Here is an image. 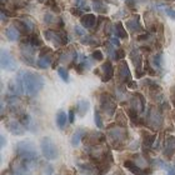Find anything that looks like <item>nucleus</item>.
<instances>
[{"instance_id":"09e8293b","label":"nucleus","mask_w":175,"mask_h":175,"mask_svg":"<svg viewBox=\"0 0 175 175\" xmlns=\"http://www.w3.org/2000/svg\"><path fill=\"white\" fill-rule=\"evenodd\" d=\"M174 163H175V159H174Z\"/></svg>"},{"instance_id":"ea45409f","label":"nucleus","mask_w":175,"mask_h":175,"mask_svg":"<svg viewBox=\"0 0 175 175\" xmlns=\"http://www.w3.org/2000/svg\"><path fill=\"white\" fill-rule=\"evenodd\" d=\"M53 171H54V169H53L51 165H46L45 169H44V174L45 175H53Z\"/></svg>"},{"instance_id":"f03ea898","label":"nucleus","mask_w":175,"mask_h":175,"mask_svg":"<svg viewBox=\"0 0 175 175\" xmlns=\"http://www.w3.org/2000/svg\"><path fill=\"white\" fill-rule=\"evenodd\" d=\"M108 138L113 148L120 150L128 139V130L124 125H120V124L115 126H110L108 129Z\"/></svg>"},{"instance_id":"2f4dec72","label":"nucleus","mask_w":175,"mask_h":175,"mask_svg":"<svg viewBox=\"0 0 175 175\" xmlns=\"http://www.w3.org/2000/svg\"><path fill=\"white\" fill-rule=\"evenodd\" d=\"M94 119H95V124H97V126H98L99 129H102V128H103V121H102V116H100V113H99L98 108L95 109V113H94Z\"/></svg>"},{"instance_id":"79ce46f5","label":"nucleus","mask_w":175,"mask_h":175,"mask_svg":"<svg viewBox=\"0 0 175 175\" xmlns=\"http://www.w3.org/2000/svg\"><path fill=\"white\" fill-rule=\"evenodd\" d=\"M171 102H173V104L175 106V86L173 88V90H171Z\"/></svg>"},{"instance_id":"4be33fe9","label":"nucleus","mask_w":175,"mask_h":175,"mask_svg":"<svg viewBox=\"0 0 175 175\" xmlns=\"http://www.w3.org/2000/svg\"><path fill=\"white\" fill-rule=\"evenodd\" d=\"M81 25L85 28V29H93L97 24V17L93 15V14H85L81 17Z\"/></svg>"},{"instance_id":"58836bf2","label":"nucleus","mask_w":175,"mask_h":175,"mask_svg":"<svg viewBox=\"0 0 175 175\" xmlns=\"http://www.w3.org/2000/svg\"><path fill=\"white\" fill-rule=\"evenodd\" d=\"M165 13H166L168 17H170L171 19L175 20V10H174V9H171V8H166V9H165Z\"/></svg>"},{"instance_id":"f257e3e1","label":"nucleus","mask_w":175,"mask_h":175,"mask_svg":"<svg viewBox=\"0 0 175 175\" xmlns=\"http://www.w3.org/2000/svg\"><path fill=\"white\" fill-rule=\"evenodd\" d=\"M19 74L23 79L24 90L29 97H35L43 89L44 79L41 75L33 71H20Z\"/></svg>"},{"instance_id":"2eb2a0df","label":"nucleus","mask_w":175,"mask_h":175,"mask_svg":"<svg viewBox=\"0 0 175 175\" xmlns=\"http://www.w3.org/2000/svg\"><path fill=\"white\" fill-rule=\"evenodd\" d=\"M105 143V136L102 133H97V131H92V133H86L85 134V144L88 146L92 145H99Z\"/></svg>"},{"instance_id":"a19ab883","label":"nucleus","mask_w":175,"mask_h":175,"mask_svg":"<svg viewBox=\"0 0 175 175\" xmlns=\"http://www.w3.org/2000/svg\"><path fill=\"white\" fill-rule=\"evenodd\" d=\"M119 38H110V43L114 45V46H120V43H119V40H118Z\"/></svg>"},{"instance_id":"37998d69","label":"nucleus","mask_w":175,"mask_h":175,"mask_svg":"<svg viewBox=\"0 0 175 175\" xmlns=\"http://www.w3.org/2000/svg\"><path fill=\"white\" fill-rule=\"evenodd\" d=\"M168 175H175V166H173L171 169H169V171H168Z\"/></svg>"},{"instance_id":"ddd939ff","label":"nucleus","mask_w":175,"mask_h":175,"mask_svg":"<svg viewBox=\"0 0 175 175\" xmlns=\"http://www.w3.org/2000/svg\"><path fill=\"white\" fill-rule=\"evenodd\" d=\"M124 168L128 169L134 175H151L153 174V170L151 169H143L135 161H131V160H126L124 163Z\"/></svg>"},{"instance_id":"6e6552de","label":"nucleus","mask_w":175,"mask_h":175,"mask_svg":"<svg viewBox=\"0 0 175 175\" xmlns=\"http://www.w3.org/2000/svg\"><path fill=\"white\" fill-rule=\"evenodd\" d=\"M20 51H21V58L24 59V61L29 65H35V61H34V56H35V46L31 45L30 43L25 41L20 45Z\"/></svg>"},{"instance_id":"7c9ffc66","label":"nucleus","mask_w":175,"mask_h":175,"mask_svg":"<svg viewBox=\"0 0 175 175\" xmlns=\"http://www.w3.org/2000/svg\"><path fill=\"white\" fill-rule=\"evenodd\" d=\"M58 74L60 75V78H61L65 83L69 81V74H68V70H66L65 68H58Z\"/></svg>"},{"instance_id":"1a4fd4ad","label":"nucleus","mask_w":175,"mask_h":175,"mask_svg":"<svg viewBox=\"0 0 175 175\" xmlns=\"http://www.w3.org/2000/svg\"><path fill=\"white\" fill-rule=\"evenodd\" d=\"M23 159H15L10 164V174L9 175H31L28 165Z\"/></svg>"},{"instance_id":"473e14b6","label":"nucleus","mask_w":175,"mask_h":175,"mask_svg":"<svg viewBox=\"0 0 175 175\" xmlns=\"http://www.w3.org/2000/svg\"><path fill=\"white\" fill-rule=\"evenodd\" d=\"M46 7L50 8L53 12H59V8L56 5V0H48V2H46Z\"/></svg>"},{"instance_id":"4468645a","label":"nucleus","mask_w":175,"mask_h":175,"mask_svg":"<svg viewBox=\"0 0 175 175\" xmlns=\"http://www.w3.org/2000/svg\"><path fill=\"white\" fill-rule=\"evenodd\" d=\"M8 88H9V92L13 95H17L18 97V95H21L23 94V92H24V84H23V79H21L20 74L17 78H14L13 80L9 81Z\"/></svg>"},{"instance_id":"c85d7f7f","label":"nucleus","mask_w":175,"mask_h":175,"mask_svg":"<svg viewBox=\"0 0 175 175\" xmlns=\"http://www.w3.org/2000/svg\"><path fill=\"white\" fill-rule=\"evenodd\" d=\"M93 8H94V10H97V12H99V13H106V5L102 2V0H94L93 2Z\"/></svg>"},{"instance_id":"49530a36","label":"nucleus","mask_w":175,"mask_h":175,"mask_svg":"<svg viewBox=\"0 0 175 175\" xmlns=\"http://www.w3.org/2000/svg\"><path fill=\"white\" fill-rule=\"evenodd\" d=\"M5 2H7V0H2V3H3V4H4V3H5Z\"/></svg>"},{"instance_id":"9d476101","label":"nucleus","mask_w":175,"mask_h":175,"mask_svg":"<svg viewBox=\"0 0 175 175\" xmlns=\"http://www.w3.org/2000/svg\"><path fill=\"white\" fill-rule=\"evenodd\" d=\"M51 61H53V51H51V49H49V48H43V49L40 50V53H39L36 65H38L40 69H46L48 66L51 65Z\"/></svg>"},{"instance_id":"c9c22d12","label":"nucleus","mask_w":175,"mask_h":175,"mask_svg":"<svg viewBox=\"0 0 175 175\" xmlns=\"http://www.w3.org/2000/svg\"><path fill=\"white\" fill-rule=\"evenodd\" d=\"M70 13H71L73 15H75V17H83V15H84V14H83V9H76V8L70 9Z\"/></svg>"},{"instance_id":"a18cd8bd","label":"nucleus","mask_w":175,"mask_h":175,"mask_svg":"<svg viewBox=\"0 0 175 175\" xmlns=\"http://www.w3.org/2000/svg\"><path fill=\"white\" fill-rule=\"evenodd\" d=\"M173 119H174V121H175V110H174V113H173Z\"/></svg>"},{"instance_id":"393cba45","label":"nucleus","mask_w":175,"mask_h":175,"mask_svg":"<svg viewBox=\"0 0 175 175\" xmlns=\"http://www.w3.org/2000/svg\"><path fill=\"white\" fill-rule=\"evenodd\" d=\"M86 134V131L84 130V129H78L74 134H73V136H71V145L74 146V148H76L79 144H80V141H81V139H83V136Z\"/></svg>"},{"instance_id":"e433bc0d","label":"nucleus","mask_w":175,"mask_h":175,"mask_svg":"<svg viewBox=\"0 0 175 175\" xmlns=\"http://www.w3.org/2000/svg\"><path fill=\"white\" fill-rule=\"evenodd\" d=\"M75 33H76V35H79V36H85V35H86L85 30H84L81 26H75Z\"/></svg>"},{"instance_id":"412c9836","label":"nucleus","mask_w":175,"mask_h":175,"mask_svg":"<svg viewBox=\"0 0 175 175\" xmlns=\"http://www.w3.org/2000/svg\"><path fill=\"white\" fill-rule=\"evenodd\" d=\"M141 138H143V146L144 149H150L154 146V143L158 138V135L155 133H149V131H143L141 133Z\"/></svg>"},{"instance_id":"f704fd0d","label":"nucleus","mask_w":175,"mask_h":175,"mask_svg":"<svg viewBox=\"0 0 175 175\" xmlns=\"http://www.w3.org/2000/svg\"><path fill=\"white\" fill-rule=\"evenodd\" d=\"M125 58V51L123 49H118L115 53V60H123Z\"/></svg>"},{"instance_id":"39448f33","label":"nucleus","mask_w":175,"mask_h":175,"mask_svg":"<svg viewBox=\"0 0 175 175\" xmlns=\"http://www.w3.org/2000/svg\"><path fill=\"white\" fill-rule=\"evenodd\" d=\"M145 124L151 128V129H155V130H159L161 126H163V114L159 109H156L155 106H150L149 110H148V114H146V119H145Z\"/></svg>"},{"instance_id":"f3484780","label":"nucleus","mask_w":175,"mask_h":175,"mask_svg":"<svg viewBox=\"0 0 175 175\" xmlns=\"http://www.w3.org/2000/svg\"><path fill=\"white\" fill-rule=\"evenodd\" d=\"M164 155L169 160L175 155V136L168 135L164 140Z\"/></svg>"},{"instance_id":"0eeeda50","label":"nucleus","mask_w":175,"mask_h":175,"mask_svg":"<svg viewBox=\"0 0 175 175\" xmlns=\"http://www.w3.org/2000/svg\"><path fill=\"white\" fill-rule=\"evenodd\" d=\"M44 35L55 46H63V45H66L69 43V36L64 31L63 33H58L55 30H45Z\"/></svg>"},{"instance_id":"a878e982","label":"nucleus","mask_w":175,"mask_h":175,"mask_svg":"<svg viewBox=\"0 0 175 175\" xmlns=\"http://www.w3.org/2000/svg\"><path fill=\"white\" fill-rule=\"evenodd\" d=\"M114 33H115L116 38H119V39H126V38H128V33H126V30L124 29L121 21H119V23H116V24L114 25Z\"/></svg>"},{"instance_id":"c03bdc74","label":"nucleus","mask_w":175,"mask_h":175,"mask_svg":"<svg viewBox=\"0 0 175 175\" xmlns=\"http://www.w3.org/2000/svg\"><path fill=\"white\" fill-rule=\"evenodd\" d=\"M5 145V138H4V135H2V148Z\"/></svg>"},{"instance_id":"72a5a7b5","label":"nucleus","mask_w":175,"mask_h":175,"mask_svg":"<svg viewBox=\"0 0 175 175\" xmlns=\"http://www.w3.org/2000/svg\"><path fill=\"white\" fill-rule=\"evenodd\" d=\"M92 58H93L94 60H98V61H102V60L104 59V56H103V53H102L100 50H95V51H93V54H92Z\"/></svg>"},{"instance_id":"dca6fc26","label":"nucleus","mask_w":175,"mask_h":175,"mask_svg":"<svg viewBox=\"0 0 175 175\" xmlns=\"http://www.w3.org/2000/svg\"><path fill=\"white\" fill-rule=\"evenodd\" d=\"M5 126L7 129L13 134V135H24L25 133V126L20 123V120H8L5 123Z\"/></svg>"},{"instance_id":"a211bd4d","label":"nucleus","mask_w":175,"mask_h":175,"mask_svg":"<svg viewBox=\"0 0 175 175\" xmlns=\"http://www.w3.org/2000/svg\"><path fill=\"white\" fill-rule=\"evenodd\" d=\"M130 59L136 69V76L138 78H141L143 76V59H141V54L139 53L138 49H134L131 50L130 53Z\"/></svg>"},{"instance_id":"f8f14e48","label":"nucleus","mask_w":175,"mask_h":175,"mask_svg":"<svg viewBox=\"0 0 175 175\" xmlns=\"http://www.w3.org/2000/svg\"><path fill=\"white\" fill-rule=\"evenodd\" d=\"M118 79L120 84H129L131 81V74L125 60H120L118 65Z\"/></svg>"},{"instance_id":"cd10ccee","label":"nucleus","mask_w":175,"mask_h":175,"mask_svg":"<svg viewBox=\"0 0 175 175\" xmlns=\"http://www.w3.org/2000/svg\"><path fill=\"white\" fill-rule=\"evenodd\" d=\"M66 121H68V115H66L63 110H60V111L56 114V125H58L60 129H63V128L65 126Z\"/></svg>"},{"instance_id":"aec40b11","label":"nucleus","mask_w":175,"mask_h":175,"mask_svg":"<svg viewBox=\"0 0 175 175\" xmlns=\"http://www.w3.org/2000/svg\"><path fill=\"white\" fill-rule=\"evenodd\" d=\"M15 25L18 26V29L23 33V34H28V33H30V31H33V29H34V23H33V20L31 19H29V18H21V19H19L18 21H15Z\"/></svg>"},{"instance_id":"9b49d317","label":"nucleus","mask_w":175,"mask_h":175,"mask_svg":"<svg viewBox=\"0 0 175 175\" xmlns=\"http://www.w3.org/2000/svg\"><path fill=\"white\" fill-rule=\"evenodd\" d=\"M2 68L7 71H15L18 68L15 59L13 58L10 51H8L5 49L2 50Z\"/></svg>"},{"instance_id":"6ab92c4d","label":"nucleus","mask_w":175,"mask_h":175,"mask_svg":"<svg viewBox=\"0 0 175 175\" xmlns=\"http://www.w3.org/2000/svg\"><path fill=\"white\" fill-rule=\"evenodd\" d=\"M100 76H102V80L104 83H106V81L113 79V76H114V68H113V64L110 61H105L100 66Z\"/></svg>"},{"instance_id":"5701e85b","label":"nucleus","mask_w":175,"mask_h":175,"mask_svg":"<svg viewBox=\"0 0 175 175\" xmlns=\"http://www.w3.org/2000/svg\"><path fill=\"white\" fill-rule=\"evenodd\" d=\"M126 28L128 30H130L131 33H138L141 30V25L139 23V17H133L131 19H129L126 21Z\"/></svg>"},{"instance_id":"bb28decb","label":"nucleus","mask_w":175,"mask_h":175,"mask_svg":"<svg viewBox=\"0 0 175 175\" xmlns=\"http://www.w3.org/2000/svg\"><path fill=\"white\" fill-rule=\"evenodd\" d=\"M5 34H7V38H8L10 41H17V40L19 39V31L15 29V26H14V25H12V26L7 28Z\"/></svg>"},{"instance_id":"c756f323","label":"nucleus","mask_w":175,"mask_h":175,"mask_svg":"<svg viewBox=\"0 0 175 175\" xmlns=\"http://www.w3.org/2000/svg\"><path fill=\"white\" fill-rule=\"evenodd\" d=\"M153 64L156 69H161L163 68V55L161 54H156L153 58Z\"/></svg>"},{"instance_id":"de8ad7c7","label":"nucleus","mask_w":175,"mask_h":175,"mask_svg":"<svg viewBox=\"0 0 175 175\" xmlns=\"http://www.w3.org/2000/svg\"><path fill=\"white\" fill-rule=\"evenodd\" d=\"M39 2H40V3H41V2H44V0H39Z\"/></svg>"},{"instance_id":"20e7f679","label":"nucleus","mask_w":175,"mask_h":175,"mask_svg":"<svg viewBox=\"0 0 175 175\" xmlns=\"http://www.w3.org/2000/svg\"><path fill=\"white\" fill-rule=\"evenodd\" d=\"M40 149L46 160H55L59 156V150L50 138H43L40 140Z\"/></svg>"},{"instance_id":"7ed1b4c3","label":"nucleus","mask_w":175,"mask_h":175,"mask_svg":"<svg viewBox=\"0 0 175 175\" xmlns=\"http://www.w3.org/2000/svg\"><path fill=\"white\" fill-rule=\"evenodd\" d=\"M17 153H18V156L26 163L34 161V160L38 159L36 148L31 141H25V140L19 141L17 144Z\"/></svg>"},{"instance_id":"b1692460","label":"nucleus","mask_w":175,"mask_h":175,"mask_svg":"<svg viewBox=\"0 0 175 175\" xmlns=\"http://www.w3.org/2000/svg\"><path fill=\"white\" fill-rule=\"evenodd\" d=\"M89 106H90L89 102L85 100V99H80V100L76 103V110H78V114H79L80 116H84V115L88 113V110H89Z\"/></svg>"},{"instance_id":"4c0bfd02","label":"nucleus","mask_w":175,"mask_h":175,"mask_svg":"<svg viewBox=\"0 0 175 175\" xmlns=\"http://www.w3.org/2000/svg\"><path fill=\"white\" fill-rule=\"evenodd\" d=\"M68 119H69V123H70V124L74 123V120H75V113H74L73 109L69 110V113H68Z\"/></svg>"},{"instance_id":"423d86ee","label":"nucleus","mask_w":175,"mask_h":175,"mask_svg":"<svg viewBox=\"0 0 175 175\" xmlns=\"http://www.w3.org/2000/svg\"><path fill=\"white\" fill-rule=\"evenodd\" d=\"M100 109L105 113V115L108 118H111L114 115V113L116 111V104H115L114 99L106 93L100 95Z\"/></svg>"}]
</instances>
